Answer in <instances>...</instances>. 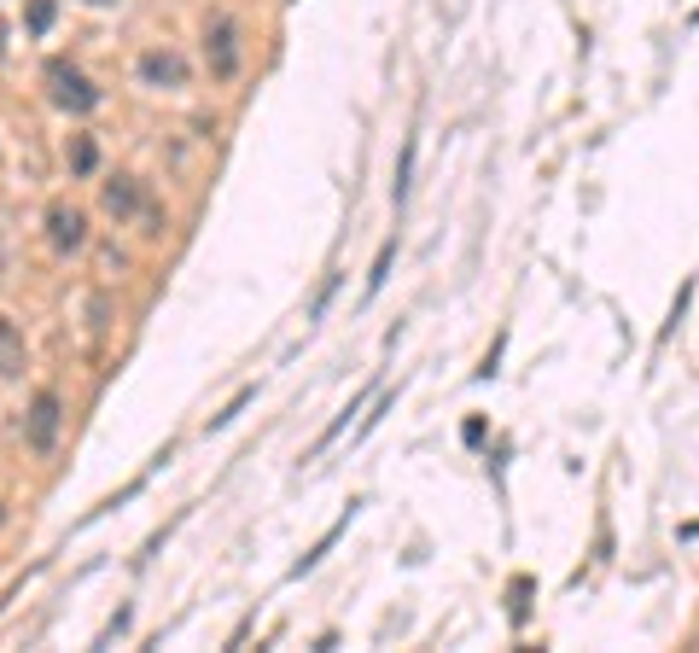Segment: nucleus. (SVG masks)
Listing matches in <instances>:
<instances>
[{
	"label": "nucleus",
	"mask_w": 699,
	"mask_h": 653,
	"mask_svg": "<svg viewBox=\"0 0 699 653\" xmlns=\"http://www.w3.org/2000/svg\"><path fill=\"white\" fill-rule=\"evenodd\" d=\"M94 164H100V146H94V135H76V140H70V170L88 175Z\"/></svg>",
	"instance_id": "9"
},
{
	"label": "nucleus",
	"mask_w": 699,
	"mask_h": 653,
	"mask_svg": "<svg viewBox=\"0 0 699 653\" xmlns=\"http://www.w3.org/2000/svg\"><path fill=\"white\" fill-rule=\"evenodd\" d=\"M53 18H59V6H53V0H30V30L35 35L53 30Z\"/></svg>",
	"instance_id": "11"
},
{
	"label": "nucleus",
	"mask_w": 699,
	"mask_h": 653,
	"mask_svg": "<svg viewBox=\"0 0 699 653\" xmlns=\"http://www.w3.org/2000/svg\"><path fill=\"white\" fill-rule=\"evenodd\" d=\"M204 59H210V76L216 82H233L239 76V65H245V30H239L233 12H216L204 24Z\"/></svg>",
	"instance_id": "1"
},
{
	"label": "nucleus",
	"mask_w": 699,
	"mask_h": 653,
	"mask_svg": "<svg viewBox=\"0 0 699 653\" xmlns=\"http://www.w3.org/2000/svg\"><path fill=\"white\" fill-rule=\"evenodd\" d=\"M391 257H397V240L379 245V263H373V275H367V292H379V286H385V275H391Z\"/></svg>",
	"instance_id": "10"
},
{
	"label": "nucleus",
	"mask_w": 699,
	"mask_h": 653,
	"mask_svg": "<svg viewBox=\"0 0 699 653\" xmlns=\"http://www.w3.org/2000/svg\"><path fill=\"white\" fill-rule=\"evenodd\" d=\"M24 362H30V356H24V333H18V321H12V315H0V374L18 379V374H24Z\"/></svg>",
	"instance_id": "7"
},
{
	"label": "nucleus",
	"mask_w": 699,
	"mask_h": 653,
	"mask_svg": "<svg viewBox=\"0 0 699 653\" xmlns=\"http://www.w3.org/2000/svg\"><path fill=\"white\" fill-rule=\"evenodd\" d=\"M47 82H53V105L70 111V117H88V111L100 105V88H94L76 65H65V59H53V65H47Z\"/></svg>",
	"instance_id": "2"
},
{
	"label": "nucleus",
	"mask_w": 699,
	"mask_h": 653,
	"mask_svg": "<svg viewBox=\"0 0 699 653\" xmlns=\"http://www.w3.org/2000/svg\"><path fill=\"white\" fill-rule=\"evenodd\" d=\"M88 6H111V0H88Z\"/></svg>",
	"instance_id": "12"
},
{
	"label": "nucleus",
	"mask_w": 699,
	"mask_h": 653,
	"mask_svg": "<svg viewBox=\"0 0 699 653\" xmlns=\"http://www.w3.org/2000/svg\"><path fill=\"white\" fill-rule=\"evenodd\" d=\"M414 152H420V140L408 135L402 140V158H397V181H391V199H397V205L408 199V181H414Z\"/></svg>",
	"instance_id": "8"
},
{
	"label": "nucleus",
	"mask_w": 699,
	"mask_h": 653,
	"mask_svg": "<svg viewBox=\"0 0 699 653\" xmlns=\"http://www.w3.org/2000/svg\"><path fill=\"white\" fill-rule=\"evenodd\" d=\"M140 82L146 88H187V59L169 47H152V53H140Z\"/></svg>",
	"instance_id": "5"
},
{
	"label": "nucleus",
	"mask_w": 699,
	"mask_h": 653,
	"mask_svg": "<svg viewBox=\"0 0 699 653\" xmlns=\"http://www.w3.org/2000/svg\"><path fill=\"white\" fill-rule=\"evenodd\" d=\"M59 426H65V403H59V391H41V397L30 403V420H24V438H30L35 455H53Z\"/></svg>",
	"instance_id": "3"
},
{
	"label": "nucleus",
	"mask_w": 699,
	"mask_h": 653,
	"mask_svg": "<svg viewBox=\"0 0 699 653\" xmlns=\"http://www.w3.org/2000/svg\"><path fill=\"white\" fill-rule=\"evenodd\" d=\"M105 210L117 216V222H129L146 210V193H140V181L134 175H117V181H105Z\"/></svg>",
	"instance_id": "6"
},
{
	"label": "nucleus",
	"mask_w": 699,
	"mask_h": 653,
	"mask_svg": "<svg viewBox=\"0 0 699 653\" xmlns=\"http://www.w3.org/2000/svg\"><path fill=\"white\" fill-rule=\"evenodd\" d=\"M47 245L53 251H82L88 245V216L76 205H47Z\"/></svg>",
	"instance_id": "4"
}]
</instances>
